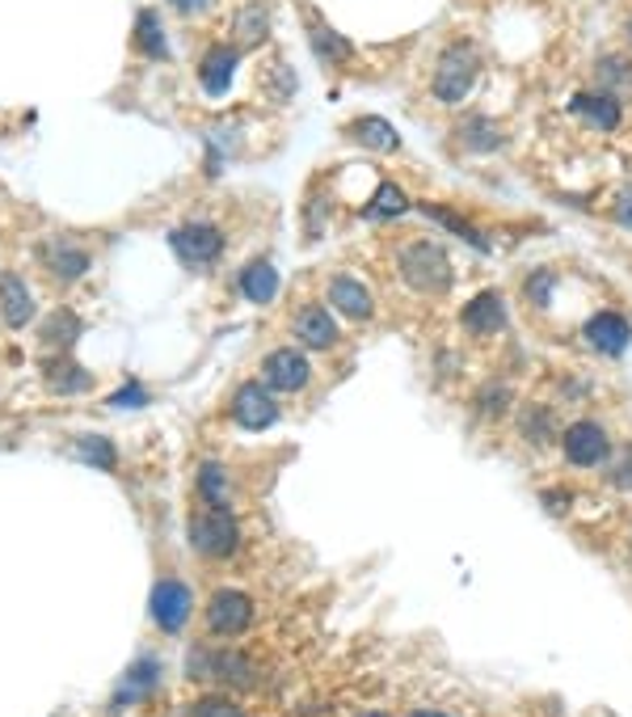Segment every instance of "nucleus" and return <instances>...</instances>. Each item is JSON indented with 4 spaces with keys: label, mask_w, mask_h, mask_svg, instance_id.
<instances>
[{
    "label": "nucleus",
    "mask_w": 632,
    "mask_h": 717,
    "mask_svg": "<svg viewBox=\"0 0 632 717\" xmlns=\"http://www.w3.org/2000/svg\"><path fill=\"white\" fill-rule=\"evenodd\" d=\"M160 684V663L157 658H139V663H131L123 676V684H119V705H126V701H144V696H153Z\"/></svg>",
    "instance_id": "nucleus-17"
},
{
    "label": "nucleus",
    "mask_w": 632,
    "mask_h": 717,
    "mask_svg": "<svg viewBox=\"0 0 632 717\" xmlns=\"http://www.w3.org/2000/svg\"><path fill=\"white\" fill-rule=\"evenodd\" d=\"M552 270H536L532 279H527V300H536V304H548V292H552Z\"/></svg>",
    "instance_id": "nucleus-33"
},
{
    "label": "nucleus",
    "mask_w": 632,
    "mask_h": 717,
    "mask_svg": "<svg viewBox=\"0 0 632 717\" xmlns=\"http://www.w3.org/2000/svg\"><path fill=\"white\" fill-rule=\"evenodd\" d=\"M422 216H430V220H442L447 229L455 232V236H464V241H473L476 250H485V236L481 232L469 229V220L464 216H455V211H447V207H439V203H422Z\"/></svg>",
    "instance_id": "nucleus-29"
},
{
    "label": "nucleus",
    "mask_w": 632,
    "mask_h": 717,
    "mask_svg": "<svg viewBox=\"0 0 632 717\" xmlns=\"http://www.w3.org/2000/svg\"><path fill=\"white\" fill-rule=\"evenodd\" d=\"M329 304L342 308L350 321H367V317L376 313L367 283H363V279H350V275H333V279H329Z\"/></svg>",
    "instance_id": "nucleus-12"
},
{
    "label": "nucleus",
    "mask_w": 632,
    "mask_h": 717,
    "mask_svg": "<svg viewBox=\"0 0 632 717\" xmlns=\"http://www.w3.org/2000/svg\"><path fill=\"white\" fill-rule=\"evenodd\" d=\"M153 617L165 633H182L190 620V591L186 583H178V579H165L157 583L153 591Z\"/></svg>",
    "instance_id": "nucleus-8"
},
{
    "label": "nucleus",
    "mask_w": 632,
    "mask_h": 717,
    "mask_svg": "<svg viewBox=\"0 0 632 717\" xmlns=\"http://www.w3.org/2000/svg\"><path fill=\"white\" fill-rule=\"evenodd\" d=\"M169 4H173L178 13H186V17H194V13H207V9L216 4V0H169Z\"/></svg>",
    "instance_id": "nucleus-38"
},
{
    "label": "nucleus",
    "mask_w": 632,
    "mask_h": 717,
    "mask_svg": "<svg viewBox=\"0 0 632 717\" xmlns=\"http://www.w3.org/2000/svg\"><path fill=\"white\" fill-rule=\"evenodd\" d=\"M232 418L245 430H266V426L279 423V405L262 385H241L236 397H232Z\"/></svg>",
    "instance_id": "nucleus-7"
},
{
    "label": "nucleus",
    "mask_w": 632,
    "mask_h": 717,
    "mask_svg": "<svg viewBox=\"0 0 632 717\" xmlns=\"http://www.w3.org/2000/svg\"><path fill=\"white\" fill-rule=\"evenodd\" d=\"M241 292L250 295L253 304H270V300L279 295V270L262 258L250 262V266L241 270Z\"/></svg>",
    "instance_id": "nucleus-19"
},
{
    "label": "nucleus",
    "mask_w": 632,
    "mask_h": 717,
    "mask_svg": "<svg viewBox=\"0 0 632 717\" xmlns=\"http://www.w3.org/2000/svg\"><path fill=\"white\" fill-rule=\"evenodd\" d=\"M308 38H313L316 56L320 60H333V64H347L350 56H354V47H350L342 34L325 31V26H308Z\"/></svg>",
    "instance_id": "nucleus-26"
},
{
    "label": "nucleus",
    "mask_w": 632,
    "mask_h": 717,
    "mask_svg": "<svg viewBox=\"0 0 632 717\" xmlns=\"http://www.w3.org/2000/svg\"><path fill=\"white\" fill-rule=\"evenodd\" d=\"M304 385H308V358L300 351H275L266 358V389L300 392Z\"/></svg>",
    "instance_id": "nucleus-11"
},
{
    "label": "nucleus",
    "mask_w": 632,
    "mask_h": 717,
    "mask_svg": "<svg viewBox=\"0 0 632 717\" xmlns=\"http://www.w3.org/2000/svg\"><path fill=\"white\" fill-rule=\"evenodd\" d=\"M169 245L182 258V266H190V270H211L223 254V232L216 224H207V220H198V224H186V229L173 232Z\"/></svg>",
    "instance_id": "nucleus-4"
},
{
    "label": "nucleus",
    "mask_w": 632,
    "mask_h": 717,
    "mask_svg": "<svg viewBox=\"0 0 632 717\" xmlns=\"http://www.w3.org/2000/svg\"><path fill=\"white\" fill-rule=\"evenodd\" d=\"M401 279L410 283L413 292L439 295L451 288V262H447V250L435 245V241H413L401 254Z\"/></svg>",
    "instance_id": "nucleus-1"
},
{
    "label": "nucleus",
    "mask_w": 632,
    "mask_h": 717,
    "mask_svg": "<svg viewBox=\"0 0 632 717\" xmlns=\"http://www.w3.org/2000/svg\"><path fill=\"white\" fill-rule=\"evenodd\" d=\"M586 342L599 351V355L616 358L629 351L632 342V326L620 317V313H599V317H591L586 321Z\"/></svg>",
    "instance_id": "nucleus-9"
},
{
    "label": "nucleus",
    "mask_w": 632,
    "mask_h": 717,
    "mask_svg": "<svg viewBox=\"0 0 632 717\" xmlns=\"http://www.w3.org/2000/svg\"><path fill=\"white\" fill-rule=\"evenodd\" d=\"M270 31V13H266V4H250L241 17H236V38L245 42V47H257L262 38Z\"/></svg>",
    "instance_id": "nucleus-28"
},
{
    "label": "nucleus",
    "mask_w": 632,
    "mask_h": 717,
    "mask_svg": "<svg viewBox=\"0 0 632 717\" xmlns=\"http://www.w3.org/2000/svg\"><path fill=\"white\" fill-rule=\"evenodd\" d=\"M198 494H203L207 507H228V477H223V469L216 460H207L198 469Z\"/></svg>",
    "instance_id": "nucleus-27"
},
{
    "label": "nucleus",
    "mask_w": 632,
    "mask_h": 717,
    "mask_svg": "<svg viewBox=\"0 0 632 717\" xmlns=\"http://www.w3.org/2000/svg\"><path fill=\"white\" fill-rule=\"evenodd\" d=\"M42 254H47V266H51L60 279H76V275L89 270V254L76 250V245H47Z\"/></svg>",
    "instance_id": "nucleus-25"
},
{
    "label": "nucleus",
    "mask_w": 632,
    "mask_h": 717,
    "mask_svg": "<svg viewBox=\"0 0 632 717\" xmlns=\"http://www.w3.org/2000/svg\"><path fill=\"white\" fill-rule=\"evenodd\" d=\"M473 139H469V144H476V148H498V139H502V135H498V131H489V119H473Z\"/></svg>",
    "instance_id": "nucleus-34"
},
{
    "label": "nucleus",
    "mask_w": 632,
    "mask_h": 717,
    "mask_svg": "<svg viewBox=\"0 0 632 717\" xmlns=\"http://www.w3.org/2000/svg\"><path fill=\"white\" fill-rule=\"evenodd\" d=\"M144 401H148V397H144L139 385H123V389L110 397V405H144Z\"/></svg>",
    "instance_id": "nucleus-37"
},
{
    "label": "nucleus",
    "mask_w": 632,
    "mask_h": 717,
    "mask_svg": "<svg viewBox=\"0 0 632 717\" xmlns=\"http://www.w3.org/2000/svg\"><path fill=\"white\" fill-rule=\"evenodd\" d=\"M0 313H4V321H9L13 329L31 326L34 300H31L26 283H22L17 275H4V279H0Z\"/></svg>",
    "instance_id": "nucleus-18"
},
{
    "label": "nucleus",
    "mask_w": 632,
    "mask_h": 717,
    "mask_svg": "<svg viewBox=\"0 0 632 717\" xmlns=\"http://www.w3.org/2000/svg\"><path fill=\"white\" fill-rule=\"evenodd\" d=\"M401 211H410V198H405L401 186H392V182H384V186L376 191V198L363 207L367 220H397Z\"/></svg>",
    "instance_id": "nucleus-22"
},
{
    "label": "nucleus",
    "mask_w": 632,
    "mask_h": 717,
    "mask_svg": "<svg viewBox=\"0 0 632 717\" xmlns=\"http://www.w3.org/2000/svg\"><path fill=\"white\" fill-rule=\"evenodd\" d=\"M629 34H632V22H629Z\"/></svg>",
    "instance_id": "nucleus-42"
},
{
    "label": "nucleus",
    "mask_w": 632,
    "mask_h": 717,
    "mask_svg": "<svg viewBox=\"0 0 632 717\" xmlns=\"http://www.w3.org/2000/svg\"><path fill=\"white\" fill-rule=\"evenodd\" d=\"M624 460H629V464H624V469L616 473V482H620V486H629V482H632V452H629V457H624Z\"/></svg>",
    "instance_id": "nucleus-39"
},
{
    "label": "nucleus",
    "mask_w": 632,
    "mask_h": 717,
    "mask_svg": "<svg viewBox=\"0 0 632 717\" xmlns=\"http://www.w3.org/2000/svg\"><path fill=\"white\" fill-rule=\"evenodd\" d=\"M295 338L308 347V351H329L333 342H338V326H333V317H329V308L325 304H304L300 313H295Z\"/></svg>",
    "instance_id": "nucleus-10"
},
{
    "label": "nucleus",
    "mask_w": 632,
    "mask_h": 717,
    "mask_svg": "<svg viewBox=\"0 0 632 717\" xmlns=\"http://www.w3.org/2000/svg\"><path fill=\"white\" fill-rule=\"evenodd\" d=\"M350 135L363 144V148H376V153H392L401 139H397V131L388 127L384 119H358L354 127H350Z\"/></svg>",
    "instance_id": "nucleus-24"
},
{
    "label": "nucleus",
    "mask_w": 632,
    "mask_h": 717,
    "mask_svg": "<svg viewBox=\"0 0 632 717\" xmlns=\"http://www.w3.org/2000/svg\"><path fill=\"white\" fill-rule=\"evenodd\" d=\"M410 717H447V714H435V709H413Z\"/></svg>",
    "instance_id": "nucleus-40"
},
{
    "label": "nucleus",
    "mask_w": 632,
    "mask_h": 717,
    "mask_svg": "<svg viewBox=\"0 0 632 717\" xmlns=\"http://www.w3.org/2000/svg\"><path fill=\"white\" fill-rule=\"evenodd\" d=\"M611 216H616V224H624V229H632V186H624V191H620V198H616V207H611Z\"/></svg>",
    "instance_id": "nucleus-35"
},
{
    "label": "nucleus",
    "mask_w": 632,
    "mask_h": 717,
    "mask_svg": "<svg viewBox=\"0 0 632 717\" xmlns=\"http://www.w3.org/2000/svg\"><path fill=\"white\" fill-rule=\"evenodd\" d=\"M135 51L148 56V60H165L169 56V42H165V31H160V17L153 9H139L135 17Z\"/></svg>",
    "instance_id": "nucleus-20"
},
{
    "label": "nucleus",
    "mask_w": 632,
    "mask_h": 717,
    "mask_svg": "<svg viewBox=\"0 0 632 717\" xmlns=\"http://www.w3.org/2000/svg\"><path fill=\"white\" fill-rule=\"evenodd\" d=\"M190 545L203 557H228L241 545V532L236 520L228 515V507H207L203 515H194L190 523Z\"/></svg>",
    "instance_id": "nucleus-3"
},
{
    "label": "nucleus",
    "mask_w": 632,
    "mask_h": 717,
    "mask_svg": "<svg viewBox=\"0 0 632 717\" xmlns=\"http://www.w3.org/2000/svg\"><path fill=\"white\" fill-rule=\"evenodd\" d=\"M573 114L595 131H616L620 127V119H624L620 101L611 98V94H599V89H595V94H578V98H573Z\"/></svg>",
    "instance_id": "nucleus-14"
},
{
    "label": "nucleus",
    "mask_w": 632,
    "mask_h": 717,
    "mask_svg": "<svg viewBox=\"0 0 632 717\" xmlns=\"http://www.w3.org/2000/svg\"><path fill=\"white\" fill-rule=\"evenodd\" d=\"M250 624H253V599L245 591L223 587L211 595V604H207V629L216 637H241V633H250Z\"/></svg>",
    "instance_id": "nucleus-5"
},
{
    "label": "nucleus",
    "mask_w": 632,
    "mask_h": 717,
    "mask_svg": "<svg viewBox=\"0 0 632 717\" xmlns=\"http://www.w3.org/2000/svg\"><path fill=\"white\" fill-rule=\"evenodd\" d=\"M42 380H47V389L60 392V397H72V392H85L89 385H94V376L76 363V358H47V367H42Z\"/></svg>",
    "instance_id": "nucleus-16"
},
{
    "label": "nucleus",
    "mask_w": 632,
    "mask_h": 717,
    "mask_svg": "<svg viewBox=\"0 0 632 717\" xmlns=\"http://www.w3.org/2000/svg\"><path fill=\"white\" fill-rule=\"evenodd\" d=\"M76 457L85 460V464H97V469H114L119 452H114L106 439H97V435H81V439H76Z\"/></svg>",
    "instance_id": "nucleus-30"
},
{
    "label": "nucleus",
    "mask_w": 632,
    "mask_h": 717,
    "mask_svg": "<svg viewBox=\"0 0 632 717\" xmlns=\"http://www.w3.org/2000/svg\"><path fill=\"white\" fill-rule=\"evenodd\" d=\"M194 717H245V709L236 701H228V696H203L194 705Z\"/></svg>",
    "instance_id": "nucleus-32"
},
{
    "label": "nucleus",
    "mask_w": 632,
    "mask_h": 717,
    "mask_svg": "<svg viewBox=\"0 0 632 717\" xmlns=\"http://www.w3.org/2000/svg\"><path fill=\"white\" fill-rule=\"evenodd\" d=\"M523 435H527V439H532V435L544 439V435H548V414H544V410H532V414L523 418Z\"/></svg>",
    "instance_id": "nucleus-36"
},
{
    "label": "nucleus",
    "mask_w": 632,
    "mask_h": 717,
    "mask_svg": "<svg viewBox=\"0 0 632 717\" xmlns=\"http://www.w3.org/2000/svg\"><path fill=\"white\" fill-rule=\"evenodd\" d=\"M566 460L569 464H578V469H595L603 460L611 457V439H607V430L599 423H591V418H582V423H573L566 430Z\"/></svg>",
    "instance_id": "nucleus-6"
},
{
    "label": "nucleus",
    "mask_w": 632,
    "mask_h": 717,
    "mask_svg": "<svg viewBox=\"0 0 632 717\" xmlns=\"http://www.w3.org/2000/svg\"><path fill=\"white\" fill-rule=\"evenodd\" d=\"M211 676L216 680H223V684H232V688H250L253 684V663L245 658V654H216L211 658Z\"/></svg>",
    "instance_id": "nucleus-23"
},
{
    "label": "nucleus",
    "mask_w": 632,
    "mask_h": 717,
    "mask_svg": "<svg viewBox=\"0 0 632 717\" xmlns=\"http://www.w3.org/2000/svg\"><path fill=\"white\" fill-rule=\"evenodd\" d=\"M476 72H481V56L469 42H455L439 56L435 68V98L439 101H464L469 89L476 85Z\"/></svg>",
    "instance_id": "nucleus-2"
},
{
    "label": "nucleus",
    "mask_w": 632,
    "mask_h": 717,
    "mask_svg": "<svg viewBox=\"0 0 632 717\" xmlns=\"http://www.w3.org/2000/svg\"><path fill=\"white\" fill-rule=\"evenodd\" d=\"M595 72H599V94H607V89H616V85H629V81H632V68L624 64L620 56H607V60H603Z\"/></svg>",
    "instance_id": "nucleus-31"
},
{
    "label": "nucleus",
    "mask_w": 632,
    "mask_h": 717,
    "mask_svg": "<svg viewBox=\"0 0 632 717\" xmlns=\"http://www.w3.org/2000/svg\"><path fill=\"white\" fill-rule=\"evenodd\" d=\"M236 51L232 47H211L207 56H203V64H198V81H203V89L211 94V98H220L228 94V85H232V76H236Z\"/></svg>",
    "instance_id": "nucleus-15"
},
{
    "label": "nucleus",
    "mask_w": 632,
    "mask_h": 717,
    "mask_svg": "<svg viewBox=\"0 0 632 717\" xmlns=\"http://www.w3.org/2000/svg\"><path fill=\"white\" fill-rule=\"evenodd\" d=\"M76 338H81V317H76L72 308H56V313L42 321V342H47V347L68 351Z\"/></svg>",
    "instance_id": "nucleus-21"
},
{
    "label": "nucleus",
    "mask_w": 632,
    "mask_h": 717,
    "mask_svg": "<svg viewBox=\"0 0 632 717\" xmlns=\"http://www.w3.org/2000/svg\"><path fill=\"white\" fill-rule=\"evenodd\" d=\"M358 717H388V714H379V709H372V714H358Z\"/></svg>",
    "instance_id": "nucleus-41"
},
{
    "label": "nucleus",
    "mask_w": 632,
    "mask_h": 717,
    "mask_svg": "<svg viewBox=\"0 0 632 717\" xmlns=\"http://www.w3.org/2000/svg\"><path fill=\"white\" fill-rule=\"evenodd\" d=\"M460 321H464V329H469V333H476V338H485V333H498V329L506 326V304H502V295H498V292L473 295V300L464 304Z\"/></svg>",
    "instance_id": "nucleus-13"
}]
</instances>
